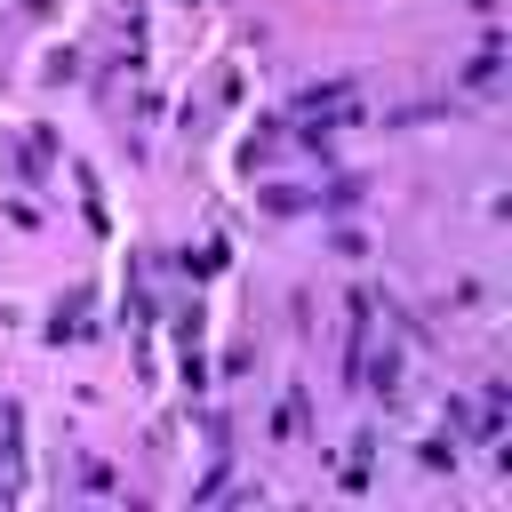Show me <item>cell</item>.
Wrapping results in <instances>:
<instances>
[{
    "mask_svg": "<svg viewBox=\"0 0 512 512\" xmlns=\"http://www.w3.org/2000/svg\"><path fill=\"white\" fill-rule=\"evenodd\" d=\"M496 72H504V48H496V40H488V48H480V56H472V64H464V88H488V80H496Z\"/></svg>",
    "mask_w": 512,
    "mask_h": 512,
    "instance_id": "cell-4",
    "label": "cell"
},
{
    "mask_svg": "<svg viewBox=\"0 0 512 512\" xmlns=\"http://www.w3.org/2000/svg\"><path fill=\"white\" fill-rule=\"evenodd\" d=\"M48 160H56V136L32 128V136H24V176H48Z\"/></svg>",
    "mask_w": 512,
    "mask_h": 512,
    "instance_id": "cell-5",
    "label": "cell"
},
{
    "mask_svg": "<svg viewBox=\"0 0 512 512\" xmlns=\"http://www.w3.org/2000/svg\"><path fill=\"white\" fill-rule=\"evenodd\" d=\"M368 456H376V432H360V440H352V456H344V488H352V496L368 488Z\"/></svg>",
    "mask_w": 512,
    "mask_h": 512,
    "instance_id": "cell-3",
    "label": "cell"
},
{
    "mask_svg": "<svg viewBox=\"0 0 512 512\" xmlns=\"http://www.w3.org/2000/svg\"><path fill=\"white\" fill-rule=\"evenodd\" d=\"M48 336L64 344V336H88V288H72L64 304H56V320H48Z\"/></svg>",
    "mask_w": 512,
    "mask_h": 512,
    "instance_id": "cell-2",
    "label": "cell"
},
{
    "mask_svg": "<svg viewBox=\"0 0 512 512\" xmlns=\"http://www.w3.org/2000/svg\"><path fill=\"white\" fill-rule=\"evenodd\" d=\"M368 200V176H336L328 192H312V208H328V216H344V208H360Z\"/></svg>",
    "mask_w": 512,
    "mask_h": 512,
    "instance_id": "cell-1",
    "label": "cell"
},
{
    "mask_svg": "<svg viewBox=\"0 0 512 512\" xmlns=\"http://www.w3.org/2000/svg\"><path fill=\"white\" fill-rule=\"evenodd\" d=\"M416 464H424V472H448V464H456V448H448V440H424V448H416Z\"/></svg>",
    "mask_w": 512,
    "mask_h": 512,
    "instance_id": "cell-6",
    "label": "cell"
}]
</instances>
